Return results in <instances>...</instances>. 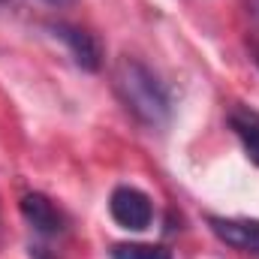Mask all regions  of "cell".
Returning <instances> with one entry per match:
<instances>
[{"mask_svg": "<svg viewBox=\"0 0 259 259\" xmlns=\"http://www.w3.org/2000/svg\"><path fill=\"white\" fill-rule=\"evenodd\" d=\"M12 3H15V0H0V9H3V6H12Z\"/></svg>", "mask_w": 259, "mask_h": 259, "instance_id": "cell-9", "label": "cell"}, {"mask_svg": "<svg viewBox=\"0 0 259 259\" xmlns=\"http://www.w3.org/2000/svg\"><path fill=\"white\" fill-rule=\"evenodd\" d=\"M112 259H172V253L163 244H142V241H130V244H115Z\"/></svg>", "mask_w": 259, "mask_h": 259, "instance_id": "cell-7", "label": "cell"}, {"mask_svg": "<svg viewBox=\"0 0 259 259\" xmlns=\"http://www.w3.org/2000/svg\"><path fill=\"white\" fill-rule=\"evenodd\" d=\"M42 3H52V6H66V3H72V0H42Z\"/></svg>", "mask_w": 259, "mask_h": 259, "instance_id": "cell-8", "label": "cell"}, {"mask_svg": "<svg viewBox=\"0 0 259 259\" xmlns=\"http://www.w3.org/2000/svg\"><path fill=\"white\" fill-rule=\"evenodd\" d=\"M208 226L223 244L259 256V220H247V217H208Z\"/></svg>", "mask_w": 259, "mask_h": 259, "instance_id": "cell-4", "label": "cell"}, {"mask_svg": "<svg viewBox=\"0 0 259 259\" xmlns=\"http://www.w3.org/2000/svg\"><path fill=\"white\" fill-rule=\"evenodd\" d=\"M21 214L24 220L46 238L52 235H61L64 232V214L58 211V205L42 193H27L21 199Z\"/></svg>", "mask_w": 259, "mask_h": 259, "instance_id": "cell-5", "label": "cell"}, {"mask_svg": "<svg viewBox=\"0 0 259 259\" xmlns=\"http://www.w3.org/2000/svg\"><path fill=\"white\" fill-rule=\"evenodd\" d=\"M109 214H112V220L121 229L142 232L154 220V202H151V196L142 193L139 187L121 184V187H115L112 196H109Z\"/></svg>", "mask_w": 259, "mask_h": 259, "instance_id": "cell-2", "label": "cell"}, {"mask_svg": "<svg viewBox=\"0 0 259 259\" xmlns=\"http://www.w3.org/2000/svg\"><path fill=\"white\" fill-rule=\"evenodd\" d=\"M253 61H256V66H259V49H253Z\"/></svg>", "mask_w": 259, "mask_h": 259, "instance_id": "cell-10", "label": "cell"}, {"mask_svg": "<svg viewBox=\"0 0 259 259\" xmlns=\"http://www.w3.org/2000/svg\"><path fill=\"white\" fill-rule=\"evenodd\" d=\"M115 97L130 115L148 130H160L172 118V97L160 75L133 55H121L112 66Z\"/></svg>", "mask_w": 259, "mask_h": 259, "instance_id": "cell-1", "label": "cell"}, {"mask_svg": "<svg viewBox=\"0 0 259 259\" xmlns=\"http://www.w3.org/2000/svg\"><path fill=\"white\" fill-rule=\"evenodd\" d=\"M52 33L69 49V55L75 58V64L81 66V69L97 72L103 66V49H100V42H97L94 33H88V30H81L75 24H64V21L52 24Z\"/></svg>", "mask_w": 259, "mask_h": 259, "instance_id": "cell-3", "label": "cell"}, {"mask_svg": "<svg viewBox=\"0 0 259 259\" xmlns=\"http://www.w3.org/2000/svg\"><path fill=\"white\" fill-rule=\"evenodd\" d=\"M229 127L235 130V136L241 139L247 157L259 166V112H250V109H235L229 115Z\"/></svg>", "mask_w": 259, "mask_h": 259, "instance_id": "cell-6", "label": "cell"}]
</instances>
